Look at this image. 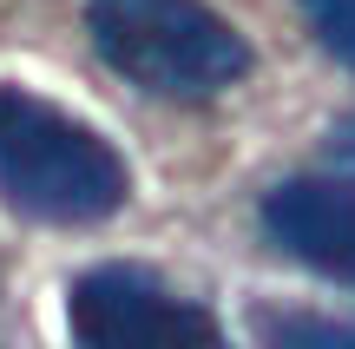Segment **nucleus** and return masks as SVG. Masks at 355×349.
Returning a JSON list of instances; mask_svg holds the SVG:
<instances>
[{
  "label": "nucleus",
  "instance_id": "1",
  "mask_svg": "<svg viewBox=\"0 0 355 349\" xmlns=\"http://www.w3.org/2000/svg\"><path fill=\"white\" fill-rule=\"evenodd\" d=\"M132 171L105 132L0 79V205L33 224H99L125 205Z\"/></svg>",
  "mask_w": 355,
  "mask_h": 349
},
{
  "label": "nucleus",
  "instance_id": "2",
  "mask_svg": "<svg viewBox=\"0 0 355 349\" xmlns=\"http://www.w3.org/2000/svg\"><path fill=\"white\" fill-rule=\"evenodd\" d=\"M86 33L119 79L158 99H211L250 73L243 33L204 0H86Z\"/></svg>",
  "mask_w": 355,
  "mask_h": 349
},
{
  "label": "nucleus",
  "instance_id": "3",
  "mask_svg": "<svg viewBox=\"0 0 355 349\" xmlns=\"http://www.w3.org/2000/svg\"><path fill=\"white\" fill-rule=\"evenodd\" d=\"M66 323L79 349H230L204 303L139 264H99L73 277Z\"/></svg>",
  "mask_w": 355,
  "mask_h": 349
},
{
  "label": "nucleus",
  "instance_id": "4",
  "mask_svg": "<svg viewBox=\"0 0 355 349\" xmlns=\"http://www.w3.org/2000/svg\"><path fill=\"white\" fill-rule=\"evenodd\" d=\"M263 231L283 257L355 284V185L349 178H290L263 198Z\"/></svg>",
  "mask_w": 355,
  "mask_h": 349
},
{
  "label": "nucleus",
  "instance_id": "5",
  "mask_svg": "<svg viewBox=\"0 0 355 349\" xmlns=\"http://www.w3.org/2000/svg\"><path fill=\"white\" fill-rule=\"evenodd\" d=\"M263 343L270 349H355V330L329 323V316H263Z\"/></svg>",
  "mask_w": 355,
  "mask_h": 349
},
{
  "label": "nucleus",
  "instance_id": "6",
  "mask_svg": "<svg viewBox=\"0 0 355 349\" xmlns=\"http://www.w3.org/2000/svg\"><path fill=\"white\" fill-rule=\"evenodd\" d=\"M296 7H303L309 33H316L322 46L355 73V0H296Z\"/></svg>",
  "mask_w": 355,
  "mask_h": 349
}]
</instances>
